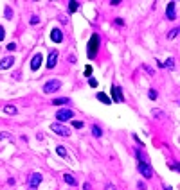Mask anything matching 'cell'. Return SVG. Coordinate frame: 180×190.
<instances>
[{
	"mask_svg": "<svg viewBox=\"0 0 180 190\" xmlns=\"http://www.w3.org/2000/svg\"><path fill=\"white\" fill-rule=\"evenodd\" d=\"M97 45H99V36H97V34L90 36V40H88V49H86V56H88V59L95 58V54H97Z\"/></svg>",
	"mask_w": 180,
	"mask_h": 190,
	"instance_id": "obj_1",
	"label": "cell"
},
{
	"mask_svg": "<svg viewBox=\"0 0 180 190\" xmlns=\"http://www.w3.org/2000/svg\"><path fill=\"white\" fill-rule=\"evenodd\" d=\"M137 170L141 172V176H142L144 179H151L153 178V170H151V165L148 161H139L137 163Z\"/></svg>",
	"mask_w": 180,
	"mask_h": 190,
	"instance_id": "obj_2",
	"label": "cell"
},
{
	"mask_svg": "<svg viewBox=\"0 0 180 190\" xmlns=\"http://www.w3.org/2000/svg\"><path fill=\"white\" fill-rule=\"evenodd\" d=\"M50 131L56 133L58 136H70V127H67L65 124H59V122L50 124Z\"/></svg>",
	"mask_w": 180,
	"mask_h": 190,
	"instance_id": "obj_3",
	"label": "cell"
},
{
	"mask_svg": "<svg viewBox=\"0 0 180 190\" xmlns=\"http://www.w3.org/2000/svg\"><path fill=\"white\" fill-rule=\"evenodd\" d=\"M56 118H58L59 124H65V122H69V120L74 118V111L69 110V108H63V110H59L56 113Z\"/></svg>",
	"mask_w": 180,
	"mask_h": 190,
	"instance_id": "obj_4",
	"label": "cell"
},
{
	"mask_svg": "<svg viewBox=\"0 0 180 190\" xmlns=\"http://www.w3.org/2000/svg\"><path fill=\"white\" fill-rule=\"evenodd\" d=\"M59 88H61V81L50 79V81H47V83L43 84V93H54V92H58Z\"/></svg>",
	"mask_w": 180,
	"mask_h": 190,
	"instance_id": "obj_5",
	"label": "cell"
},
{
	"mask_svg": "<svg viewBox=\"0 0 180 190\" xmlns=\"http://www.w3.org/2000/svg\"><path fill=\"white\" fill-rule=\"evenodd\" d=\"M42 174L40 172H33V174L29 176V190H36L40 187V183H42Z\"/></svg>",
	"mask_w": 180,
	"mask_h": 190,
	"instance_id": "obj_6",
	"label": "cell"
},
{
	"mask_svg": "<svg viewBox=\"0 0 180 190\" xmlns=\"http://www.w3.org/2000/svg\"><path fill=\"white\" fill-rule=\"evenodd\" d=\"M112 102H122L124 97H122V90L119 86H112Z\"/></svg>",
	"mask_w": 180,
	"mask_h": 190,
	"instance_id": "obj_7",
	"label": "cell"
},
{
	"mask_svg": "<svg viewBox=\"0 0 180 190\" xmlns=\"http://www.w3.org/2000/svg\"><path fill=\"white\" fill-rule=\"evenodd\" d=\"M175 7H177V2H169V4H167V9H166V18H167V20H175V18H177Z\"/></svg>",
	"mask_w": 180,
	"mask_h": 190,
	"instance_id": "obj_8",
	"label": "cell"
},
{
	"mask_svg": "<svg viewBox=\"0 0 180 190\" xmlns=\"http://www.w3.org/2000/svg\"><path fill=\"white\" fill-rule=\"evenodd\" d=\"M50 40L54 41V43H61L63 41V32H61V29H52L50 31Z\"/></svg>",
	"mask_w": 180,
	"mask_h": 190,
	"instance_id": "obj_9",
	"label": "cell"
},
{
	"mask_svg": "<svg viewBox=\"0 0 180 190\" xmlns=\"http://www.w3.org/2000/svg\"><path fill=\"white\" fill-rule=\"evenodd\" d=\"M56 63H58V50H50V54H49V58H47V68H54L56 66Z\"/></svg>",
	"mask_w": 180,
	"mask_h": 190,
	"instance_id": "obj_10",
	"label": "cell"
},
{
	"mask_svg": "<svg viewBox=\"0 0 180 190\" xmlns=\"http://www.w3.org/2000/svg\"><path fill=\"white\" fill-rule=\"evenodd\" d=\"M42 54H40V52H36L34 56H33V59H31V68H33V70H38V68H40V66H42Z\"/></svg>",
	"mask_w": 180,
	"mask_h": 190,
	"instance_id": "obj_11",
	"label": "cell"
},
{
	"mask_svg": "<svg viewBox=\"0 0 180 190\" xmlns=\"http://www.w3.org/2000/svg\"><path fill=\"white\" fill-rule=\"evenodd\" d=\"M13 65H14V58L13 56H7V58H4L0 61V70H7V68H11Z\"/></svg>",
	"mask_w": 180,
	"mask_h": 190,
	"instance_id": "obj_12",
	"label": "cell"
},
{
	"mask_svg": "<svg viewBox=\"0 0 180 190\" xmlns=\"http://www.w3.org/2000/svg\"><path fill=\"white\" fill-rule=\"evenodd\" d=\"M95 97H97V101H99V102H103V104H108V106L112 104V99H110L106 93H103V92H99Z\"/></svg>",
	"mask_w": 180,
	"mask_h": 190,
	"instance_id": "obj_13",
	"label": "cell"
},
{
	"mask_svg": "<svg viewBox=\"0 0 180 190\" xmlns=\"http://www.w3.org/2000/svg\"><path fill=\"white\" fill-rule=\"evenodd\" d=\"M63 179H65V183H67V185H70V187L78 185V179H76L72 174H63Z\"/></svg>",
	"mask_w": 180,
	"mask_h": 190,
	"instance_id": "obj_14",
	"label": "cell"
},
{
	"mask_svg": "<svg viewBox=\"0 0 180 190\" xmlns=\"http://www.w3.org/2000/svg\"><path fill=\"white\" fill-rule=\"evenodd\" d=\"M4 113H7V115H16L18 110H16V106H13V104H7V106H4Z\"/></svg>",
	"mask_w": 180,
	"mask_h": 190,
	"instance_id": "obj_15",
	"label": "cell"
},
{
	"mask_svg": "<svg viewBox=\"0 0 180 190\" xmlns=\"http://www.w3.org/2000/svg\"><path fill=\"white\" fill-rule=\"evenodd\" d=\"M69 102H70V101H69L67 97H61V99H54V101H52V104H54V106H63V104H69Z\"/></svg>",
	"mask_w": 180,
	"mask_h": 190,
	"instance_id": "obj_16",
	"label": "cell"
},
{
	"mask_svg": "<svg viewBox=\"0 0 180 190\" xmlns=\"http://www.w3.org/2000/svg\"><path fill=\"white\" fill-rule=\"evenodd\" d=\"M92 135L95 138H101L103 136V129H101L99 126H92Z\"/></svg>",
	"mask_w": 180,
	"mask_h": 190,
	"instance_id": "obj_17",
	"label": "cell"
},
{
	"mask_svg": "<svg viewBox=\"0 0 180 190\" xmlns=\"http://www.w3.org/2000/svg\"><path fill=\"white\" fill-rule=\"evenodd\" d=\"M56 153L59 154L61 158H67V156H69V153H67V149H65L63 145H58V147H56Z\"/></svg>",
	"mask_w": 180,
	"mask_h": 190,
	"instance_id": "obj_18",
	"label": "cell"
},
{
	"mask_svg": "<svg viewBox=\"0 0 180 190\" xmlns=\"http://www.w3.org/2000/svg\"><path fill=\"white\" fill-rule=\"evenodd\" d=\"M78 7H79V4L76 2V0H70V2H69V11H70V13H76Z\"/></svg>",
	"mask_w": 180,
	"mask_h": 190,
	"instance_id": "obj_19",
	"label": "cell"
},
{
	"mask_svg": "<svg viewBox=\"0 0 180 190\" xmlns=\"http://www.w3.org/2000/svg\"><path fill=\"white\" fill-rule=\"evenodd\" d=\"M180 32V29L178 27H175V29H171L169 31V34H167V38H169V40H173V38H177V34H178Z\"/></svg>",
	"mask_w": 180,
	"mask_h": 190,
	"instance_id": "obj_20",
	"label": "cell"
},
{
	"mask_svg": "<svg viewBox=\"0 0 180 190\" xmlns=\"http://www.w3.org/2000/svg\"><path fill=\"white\" fill-rule=\"evenodd\" d=\"M162 65H164V68H166V66H167V68H175V59L169 58V59H167V63H162Z\"/></svg>",
	"mask_w": 180,
	"mask_h": 190,
	"instance_id": "obj_21",
	"label": "cell"
},
{
	"mask_svg": "<svg viewBox=\"0 0 180 190\" xmlns=\"http://www.w3.org/2000/svg\"><path fill=\"white\" fill-rule=\"evenodd\" d=\"M4 15H6L7 20H9V18H13V9H11V7H6V9H4Z\"/></svg>",
	"mask_w": 180,
	"mask_h": 190,
	"instance_id": "obj_22",
	"label": "cell"
},
{
	"mask_svg": "<svg viewBox=\"0 0 180 190\" xmlns=\"http://www.w3.org/2000/svg\"><path fill=\"white\" fill-rule=\"evenodd\" d=\"M29 23H31V25H38V23H40V18H38V16H31Z\"/></svg>",
	"mask_w": 180,
	"mask_h": 190,
	"instance_id": "obj_23",
	"label": "cell"
},
{
	"mask_svg": "<svg viewBox=\"0 0 180 190\" xmlns=\"http://www.w3.org/2000/svg\"><path fill=\"white\" fill-rule=\"evenodd\" d=\"M72 126H74L76 129H81V127H83V122H81V120H72Z\"/></svg>",
	"mask_w": 180,
	"mask_h": 190,
	"instance_id": "obj_24",
	"label": "cell"
},
{
	"mask_svg": "<svg viewBox=\"0 0 180 190\" xmlns=\"http://www.w3.org/2000/svg\"><path fill=\"white\" fill-rule=\"evenodd\" d=\"M88 84H90L92 88H97V81L94 79V77H88Z\"/></svg>",
	"mask_w": 180,
	"mask_h": 190,
	"instance_id": "obj_25",
	"label": "cell"
},
{
	"mask_svg": "<svg viewBox=\"0 0 180 190\" xmlns=\"http://www.w3.org/2000/svg\"><path fill=\"white\" fill-rule=\"evenodd\" d=\"M11 140V135H9V133H0V140Z\"/></svg>",
	"mask_w": 180,
	"mask_h": 190,
	"instance_id": "obj_26",
	"label": "cell"
},
{
	"mask_svg": "<svg viewBox=\"0 0 180 190\" xmlns=\"http://www.w3.org/2000/svg\"><path fill=\"white\" fill-rule=\"evenodd\" d=\"M148 97H150V99H157V92H155V90H150V92H148Z\"/></svg>",
	"mask_w": 180,
	"mask_h": 190,
	"instance_id": "obj_27",
	"label": "cell"
},
{
	"mask_svg": "<svg viewBox=\"0 0 180 190\" xmlns=\"http://www.w3.org/2000/svg\"><path fill=\"white\" fill-rule=\"evenodd\" d=\"M144 70H146V72L150 74V75H153V74H155V70H153L151 66H148V65H144Z\"/></svg>",
	"mask_w": 180,
	"mask_h": 190,
	"instance_id": "obj_28",
	"label": "cell"
},
{
	"mask_svg": "<svg viewBox=\"0 0 180 190\" xmlns=\"http://www.w3.org/2000/svg\"><path fill=\"white\" fill-rule=\"evenodd\" d=\"M4 38H6V29H4V27L0 25V41H2Z\"/></svg>",
	"mask_w": 180,
	"mask_h": 190,
	"instance_id": "obj_29",
	"label": "cell"
},
{
	"mask_svg": "<svg viewBox=\"0 0 180 190\" xmlns=\"http://www.w3.org/2000/svg\"><path fill=\"white\" fill-rule=\"evenodd\" d=\"M90 74H92V66L88 65V66L85 68V75H86V77H90Z\"/></svg>",
	"mask_w": 180,
	"mask_h": 190,
	"instance_id": "obj_30",
	"label": "cell"
},
{
	"mask_svg": "<svg viewBox=\"0 0 180 190\" xmlns=\"http://www.w3.org/2000/svg\"><path fill=\"white\" fill-rule=\"evenodd\" d=\"M137 188H139V190H146V185H144V181H139V183H137Z\"/></svg>",
	"mask_w": 180,
	"mask_h": 190,
	"instance_id": "obj_31",
	"label": "cell"
},
{
	"mask_svg": "<svg viewBox=\"0 0 180 190\" xmlns=\"http://www.w3.org/2000/svg\"><path fill=\"white\" fill-rule=\"evenodd\" d=\"M16 49V43H9L7 45V50H14Z\"/></svg>",
	"mask_w": 180,
	"mask_h": 190,
	"instance_id": "obj_32",
	"label": "cell"
},
{
	"mask_svg": "<svg viewBox=\"0 0 180 190\" xmlns=\"http://www.w3.org/2000/svg\"><path fill=\"white\" fill-rule=\"evenodd\" d=\"M105 190H115V187L112 185V183H108L106 187H105Z\"/></svg>",
	"mask_w": 180,
	"mask_h": 190,
	"instance_id": "obj_33",
	"label": "cell"
},
{
	"mask_svg": "<svg viewBox=\"0 0 180 190\" xmlns=\"http://www.w3.org/2000/svg\"><path fill=\"white\" fill-rule=\"evenodd\" d=\"M115 25H124V22H122L121 18H115Z\"/></svg>",
	"mask_w": 180,
	"mask_h": 190,
	"instance_id": "obj_34",
	"label": "cell"
},
{
	"mask_svg": "<svg viewBox=\"0 0 180 190\" xmlns=\"http://www.w3.org/2000/svg\"><path fill=\"white\" fill-rule=\"evenodd\" d=\"M83 190H92V187H90V183H85V185H83Z\"/></svg>",
	"mask_w": 180,
	"mask_h": 190,
	"instance_id": "obj_35",
	"label": "cell"
},
{
	"mask_svg": "<svg viewBox=\"0 0 180 190\" xmlns=\"http://www.w3.org/2000/svg\"><path fill=\"white\" fill-rule=\"evenodd\" d=\"M164 190H171V188H169V187H164Z\"/></svg>",
	"mask_w": 180,
	"mask_h": 190,
	"instance_id": "obj_36",
	"label": "cell"
}]
</instances>
